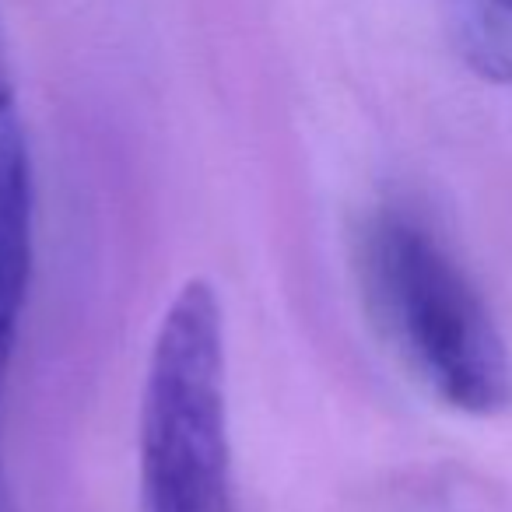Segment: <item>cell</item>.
<instances>
[{"label":"cell","instance_id":"1","mask_svg":"<svg viewBox=\"0 0 512 512\" xmlns=\"http://www.w3.org/2000/svg\"><path fill=\"white\" fill-rule=\"evenodd\" d=\"M358 281L383 341L439 404L470 418L509 411V341L463 264L418 214H369L358 232Z\"/></svg>","mask_w":512,"mask_h":512},{"label":"cell","instance_id":"5","mask_svg":"<svg viewBox=\"0 0 512 512\" xmlns=\"http://www.w3.org/2000/svg\"><path fill=\"white\" fill-rule=\"evenodd\" d=\"M15 99V92H11V74H8V60H4V50H0V102Z\"/></svg>","mask_w":512,"mask_h":512},{"label":"cell","instance_id":"2","mask_svg":"<svg viewBox=\"0 0 512 512\" xmlns=\"http://www.w3.org/2000/svg\"><path fill=\"white\" fill-rule=\"evenodd\" d=\"M141 512H239L228 435L225 309L190 278L158 320L137 418Z\"/></svg>","mask_w":512,"mask_h":512},{"label":"cell","instance_id":"4","mask_svg":"<svg viewBox=\"0 0 512 512\" xmlns=\"http://www.w3.org/2000/svg\"><path fill=\"white\" fill-rule=\"evenodd\" d=\"M467 60L495 81H512V0H470L460 15Z\"/></svg>","mask_w":512,"mask_h":512},{"label":"cell","instance_id":"3","mask_svg":"<svg viewBox=\"0 0 512 512\" xmlns=\"http://www.w3.org/2000/svg\"><path fill=\"white\" fill-rule=\"evenodd\" d=\"M36 260V179L15 99L0 102V418ZM0 512H18L0 446Z\"/></svg>","mask_w":512,"mask_h":512}]
</instances>
